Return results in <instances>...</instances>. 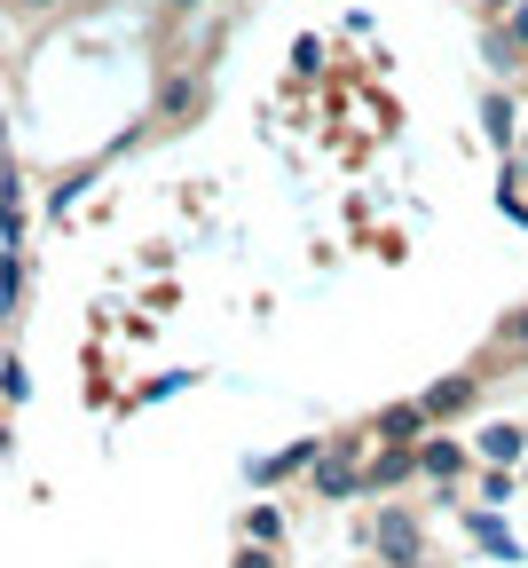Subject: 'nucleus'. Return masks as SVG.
I'll list each match as a JSON object with an SVG mask.
<instances>
[{"instance_id": "obj_1", "label": "nucleus", "mask_w": 528, "mask_h": 568, "mask_svg": "<svg viewBox=\"0 0 528 568\" xmlns=\"http://www.w3.org/2000/svg\"><path fill=\"white\" fill-rule=\"evenodd\" d=\"M418 466H426V474H458V466H466V450H458V443H426V450H418Z\"/></svg>"}, {"instance_id": "obj_2", "label": "nucleus", "mask_w": 528, "mask_h": 568, "mask_svg": "<svg viewBox=\"0 0 528 568\" xmlns=\"http://www.w3.org/2000/svg\"><path fill=\"white\" fill-rule=\"evenodd\" d=\"M481 458H497V466L520 458V435H512V426H489V435H481Z\"/></svg>"}, {"instance_id": "obj_3", "label": "nucleus", "mask_w": 528, "mask_h": 568, "mask_svg": "<svg viewBox=\"0 0 528 568\" xmlns=\"http://www.w3.org/2000/svg\"><path fill=\"white\" fill-rule=\"evenodd\" d=\"M316 481L339 497V489H355V466H347V458H324V466H316Z\"/></svg>"}, {"instance_id": "obj_4", "label": "nucleus", "mask_w": 528, "mask_h": 568, "mask_svg": "<svg viewBox=\"0 0 528 568\" xmlns=\"http://www.w3.org/2000/svg\"><path fill=\"white\" fill-rule=\"evenodd\" d=\"M379 545H387L395 560H410V521H403V514H387V529H379Z\"/></svg>"}, {"instance_id": "obj_5", "label": "nucleus", "mask_w": 528, "mask_h": 568, "mask_svg": "<svg viewBox=\"0 0 528 568\" xmlns=\"http://www.w3.org/2000/svg\"><path fill=\"white\" fill-rule=\"evenodd\" d=\"M418 418H426L418 403H395V410H387V435H418Z\"/></svg>"}, {"instance_id": "obj_6", "label": "nucleus", "mask_w": 528, "mask_h": 568, "mask_svg": "<svg viewBox=\"0 0 528 568\" xmlns=\"http://www.w3.org/2000/svg\"><path fill=\"white\" fill-rule=\"evenodd\" d=\"M237 568H268V552H237Z\"/></svg>"}, {"instance_id": "obj_7", "label": "nucleus", "mask_w": 528, "mask_h": 568, "mask_svg": "<svg viewBox=\"0 0 528 568\" xmlns=\"http://www.w3.org/2000/svg\"><path fill=\"white\" fill-rule=\"evenodd\" d=\"M32 9H48V0H32Z\"/></svg>"}]
</instances>
